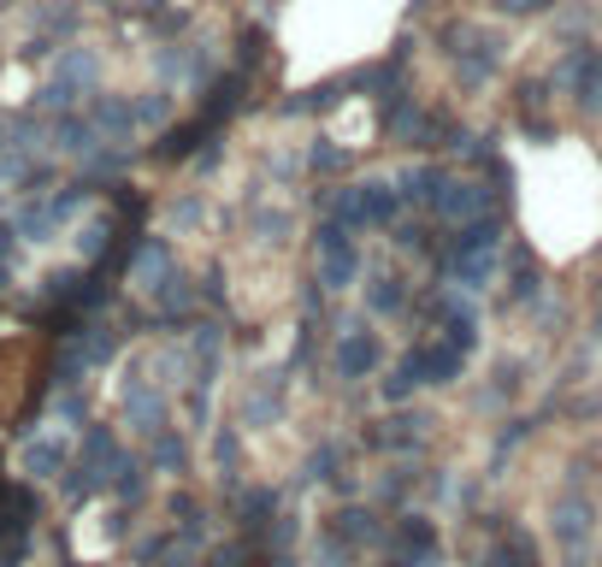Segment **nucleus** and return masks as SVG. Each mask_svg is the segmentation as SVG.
Masks as SVG:
<instances>
[{
    "label": "nucleus",
    "mask_w": 602,
    "mask_h": 567,
    "mask_svg": "<svg viewBox=\"0 0 602 567\" xmlns=\"http://www.w3.org/2000/svg\"><path fill=\"white\" fill-rule=\"evenodd\" d=\"M591 532H597V508L585 497L579 485L562 491V503H555V544H562L567 562H585V550H591Z\"/></svg>",
    "instance_id": "f257e3e1"
},
{
    "label": "nucleus",
    "mask_w": 602,
    "mask_h": 567,
    "mask_svg": "<svg viewBox=\"0 0 602 567\" xmlns=\"http://www.w3.org/2000/svg\"><path fill=\"white\" fill-rule=\"evenodd\" d=\"M385 567H437V527H432V520H425V515L396 520Z\"/></svg>",
    "instance_id": "f03ea898"
},
{
    "label": "nucleus",
    "mask_w": 602,
    "mask_h": 567,
    "mask_svg": "<svg viewBox=\"0 0 602 567\" xmlns=\"http://www.w3.org/2000/svg\"><path fill=\"white\" fill-rule=\"evenodd\" d=\"M378 355H385V349H378V338L366 326H349L343 331V343H337V373L343 378H366L378 367Z\"/></svg>",
    "instance_id": "7ed1b4c3"
},
{
    "label": "nucleus",
    "mask_w": 602,
    "mask_h": 567,
    "mask_svg": "<svg viewBox=\"0 0 602 567\" xmlns=\"http://www.w3.org/2000/svg\"><path fill=\"white\" fill-rule=\"evenodd\" d=\"M390 213H396V196L385 184H366V189L349 196V220H361V225H385Z\"/></svg>",
    "instance_id": "20e7f679"
},
{
    "label": "nucleus",
    "mask_w": 602,
    "mask_h": 567,
    "mask_svg": "<svg viewBox=\"0 0 602 567\" xmlns=\"http://www.w3.org/2000/svg\"><path fill=\"white\" fill-rule=\"evenodd\" d=\"M278 409H284V385H278V373H260V385L248 390V426H267V420H278Z\"/></svg>",
    "instance_id": "39448f33"
},
{
    "label": "nucleus",
    "mask_w": 602,
    "mask_h": 567,
    "mask_svg": "<svg viewBox=\"0 0 602 567\" xmlns=\"http://www.w3.org/2000/svg\"><path fill=\"white\" fill-rule=\"evenodd\" d=\"M491 567H543V562H538L532 538H526L520 527H508L503 538H496V550H491Z\"/></svg>",
    "instance_id": "423d86ee"
},
{
    "label": "nucleus",
    "mask_w": 602,
    "mask_h": 567,
    "mask_svg": "<svg viewBox=\"0 0 602 567\" xmlns=\"http://www.w3.org/2000/svg\"><path fill=\"white\" fill-rule=\"evenodd\" d=\"M437 208H444L449 220H479V213H484V196H479V184H449L444 196H437Z\"/></svg>",
    "instance_id": "0eeeda50"
},
{
    "label": "nucleus",
    "mask_w": 602,
    "mask_h": 567,
    "mask_svg": "<svg viewBox=\"0 0 602 567\" xmlns=\"http://www.w3.org/2000/svg\"><path fill=\"white\" fill-rule=\"evenodd\" d=\"M66 468V444L60 438H42L24 449V473H36V479H48V473H60Z\"/></svg>",
    "instance_id": "6e6552de"
},
{
    "label": "nucleus",
    "mask_w": 602,
    "mask_h": 567,
    "mask_svg": "<svg viewBox=\"0 0 602 567\" xmlns=\"http://www.w3.org/2000/svg\"><path fill=\"white\" fill-rule=\"evenodd\" d=\"M154 461H160V468H184V438H172V432H154Z\"/></svg>",
    "instance_id": "1a4fd4ad"
},
{
    "label": "nucleus",
    "mask_w": 602,
    "mask_h": 567,
    "mask_svg": "<svg viewBox=\"0 0 602 567\" xmlns=\"http://www.w3.org/2000/svg\"><path fill=\"white\" fill-rule=\"evenodd\" d=\"M373 308H378V314H396V308H402V290H396V279H385V272L373 279Z\"/></svg>",
    "instance_id": "9d476101"
},
{
    "label": "nucleus",
    "mask_w": 602,
    "mask_h": 567,
    "mask_svg": "<svg viewBox=\"0 0 602 567\" xmlns=\"http://www.w3.org/2000/svg\"><path fill=\"white\" fill-rule=\"evenodd\" d=\"M7 255H12V225H0V267H7Z\"/></svg>",
    "instance_id": "9b49d317"
},
{
    "label": "nucleus",
    "mask_w": 602,
    "mask_h": 567,
    "mask_svg": "<svg viewBox=\"0 0 602 567\" xmlns=\"http://www.w3.org/2000/svg\"><path fill=\"white\" fill-rule=\"evenodd\" d=\"M597 326H602V290H597Z\"/></svg>",
    "instance_id": "f8f14e48"
}]
</instances>
